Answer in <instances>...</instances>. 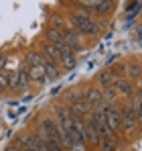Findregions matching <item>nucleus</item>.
<instances>
[{"label":"nucleus","instance_id":"nucleus-1","mask_svg":"<svg viewBox=\"0 0 142 151\" xmlns=\"http://www.w3.org/2000/svg\"><path fill=\"white\" fill-rule=\"evenodd\" d=\"M67 25L81 33L83 37H97L99 35V23L95 21V17H79L75 12H71V17L67 19Z\"/></svg>","mask_w":142,"mask_h":151},{"label":"nucleus","instance_id":"nucleus-2","mask_svg":"<svg viewBox=\"0 0 142 151\" xmlns=\"http://www.w3.org/2000/svg\"><path fill=\"white\" fill-rule=\"evenodd\" d=\"M73 6L85 8L95 17H104V14H108L112 10V2H104V0H75Z\"/></svg>","mask_w":142,"mask_h":151},{"label":"nucleus","instance_id":"nucleus-3","mask_svg":"<svg viewBox=\"0 0 142 151\" xmlns=\"http://www.w3.org/2000/svg\"><path fill=\"white\" fill-rule=\"evenodd\" d=\"M104 121H106V125L108 129L112 131V133H116L120 129V106L118 104H104Z\"/></svg>","mask_w":142,"mask_h":151},{"label":"nucleus","instance_id":"nucleus-4","mask_svg":"<svg viewBox=\"0 0 142 151\" xmlns=\"http://www.w3.org/2000/svg\"><path fill=\"white\" fill-rule=\"evenodd\" d=\"M138 116H136V112L132 110V106L130 104H126L124 108H120V127L124 129V131H132L134 127L138 125Z\"/></svg>","mask_w":142,"mask_h":151},{"label":"nucleus","instance_id":"nucleus-5","mask_svg":"<svg viewBox=\"0 0 142 151\" xmlns=\"http://www.w3.org/2000/svg\"><path fill=\"white\" fill-rule=\"evenodd\" d=\"M136 84L132 82V80H128V78H116V82H114V90H116V94L118 96H124V98H130L134 92H136Z\"/></svg>","mask_w":142,"mask_h":151},{"label":"nucleus","instance_id":"nucleus-6","mask_svg":"<svg viewBox=\"0 0 142 151\" xmlns=\"http://www.w3.org/2000/svg\"><path fill=\"white\" fill-rule=\"evenodd\" d=\"M87 116H89V114H87ZM83 129H85V141L92 143V145H99L102 135H99V131H97V127H95L92 116H89V119H83Z\"/></svg>","mask_w":142,"mask_h":151},{"label":"nucleus","instance_id":"nucleus-7","mask_svg":"<svg viewBox=\"0 0 142 151\" xmlns=\"http://www.w3.org/2000/svg\"><path fill=\"white\" fill-rule=\"evenodd\" d=\"M28 84H31V78H28L26 61H24V63H21V65L16 68V86H14V90H16L18 94H23V92H26Z\"/></svg>","mask_w":142,"mask_h":151},{"label":"nucleus","instance_id":"nucleus-8","mask_svg":"<svg viewBox=\"0 0 142 151\" xmlns=\"http://www.w3.org/2000/svg\"><path fill=\"white\" fill-rule=\"evenodd\" d=\"M81 96H83V100L85 104L89 106V108H95V106H99V104H104L102 102V92H99V88H87L85 92H81Z\"/></svg>","mask_w":142,"mask_h":151},{"label":"nucleus","instance_id":"nucleus-9","mask_svg":"<svg viewBox=\"0 0 142 151\" xmlns=\"http://www.w3.org/2000/svg\"><path fill=\"white\" fill-rule=\"evenodd\" d=\"M45 57V61H43V70H45V76H47V82H55L59 74H61V70L57 68V63L53 61V59H49L47 55H43Z\"/></svg>","mask_w":142,"mask_h":151},{"label":"nucleus","instance_id":"nucleus-10","mask_svg":"<svg viewBox=\"0 0 142 151\" xmlns=\"http://www.w3.org/2000/svg\"><path fill=\"white\" fill-rule=\"evenodd\" d=\"M26 72H28V78H31L35 84H39V86H43V84L47 82V76H45L43 65H26Z\"/></svg>","mask_w":142,"mask_h":151},{"label":"nucleus","instance_id":"nucleus-11","mask_svg":"<svg viewBox=\"0 0 142 151\" xmlns=\"http://www.w3.org/2000/svg\"><path fill=\"white\" fill-rule=\"evenodd\" d=\"M114 82H116V74H114V70H102L99 76H97V86H99V90H104V88H112Z\"/></svg>","mask_w":142,"mask_h":151},{"label":"nucleus","instance_id":"nucleus-12","mask_svg":"<svg viewBox=\"0 0 142 151\" xmlns=\"http://www.w3.org/2000/svg\"><path fill=\"white\" fill-rule=\"evenodd\" d=\"M37 137L41 139V143H43V147H45V151H63V147L55 141V139H51V137H47L45 133H41V131H37Z\"/></svg>","mask_w":142,"mask_h":151},{"label":"nucleus","instance_id":"nucleus-13","mask_svg":"<svg viewBox=\"0 0 142 151\" xmlns=\"http://www.w3.org/2000/svg\"><path fill=\"white\" fill-rule=\"evenodd\" d=\"M14 145H16L21 151H39L35 145H33V141L28 139V135H21V137L14 141Z\"/></svg>","mask_w":142,"mask_h":151},{"label":"nucleus","instance_id":"nucleus-14","mask_svg":"<svg viewBox=\"0 0 142 151\" xmlns=\"http://www.w3.org/2000/svg\"><path fill=\"white\" fill-rule=\"evenodd\" d=\"M51 29H57V31L65 33V31L69 29L67 19H63V17H59V14H53V17H51Z\"/></svg>","mask_w":142,"mask_h":151},{"label":"nucleus","instance_id":"nucleus-15","mask_svg":"<svg viewBox=\"0 0 142 151\" xmlns=\"http://www.w3.org/2000/svg\"><path fill=\"white\" fill-rule=\"evenodd\" d=\"M102 147H104V151H114L116 147H118V139H116V135L112 133V135H106V137H102Z\"/></svg>","mask_w":142,"mask_h":151},{"label":"nucleus","instance_id":"nucleus-16","mask_svg":"<svg viewBox=\"0 0 142 151\" xmlns=\"http://www.w3.org/2000/svg\"><path fill=\"white\" fill-rule=\"evenodd\" d=\"M126 78H128V80H138V78H140V63H138V61L126 65Z\"/></svg>","mask_w":142,"mask_h":151},{"label":"nucleus","instance_id":"nucleus-17","mask_svg":"<svg viewBox=\"0 0 142 151\" xmlns=\"http://www.w3.org/2000/svg\"><path fill=\"white\" fill-rule=\"evenodd\" d=\"M99 92H102V102H104V104H112L114 98L118 96L116 90H114V86H112V88H104V90H99Z\"/></svg>","mask_w":142,"mask_h":151},{"label":"nucleus","instance_id":"nucleus-18","mask_svg":"<svg viewBox=\"0 0 142 151\" xmlns=\"http://www.w3.org/2000/svg\"><path fill=\"white\" fill-rule=\"evenodd\" d=\"M79 100H81V92H79V90H75V88L69 90V92L65 94V102H67L65 106H73L75 102H79Z\"/></svg>","mask_w":142,"mask_h":151},{"label":"nucleus","instance_id":"nucleus-19","mask_svg":"<svg viewBox=\"0 0 142 151\" xmlns=\"http://www.w3.org/2000/svg\"><path fill=\"white\" fill-rule=\"evenodd\" d=\"M8 88H10V86H8V70L2 68V70H0V94H4Z\"/></svg>","mask_w":142,"mask_h":151},{"label":"nucleus","instance_id":"nucleus-20","mask_svg":"<svg viewBox=\"0 0 142 151\" xmlns=\"http://www.w3.org/2000/svg\"><path fill=\"white\" fill-rule=\"evenodd\" d=\"M6 151H21V149H18V147H16V145L12 143V145H10V147H8V149H6Z\"/></svg>","mask_w":142,"mask_h":151},{"label":"nucleus","instance_id":"nucleus-21","mask_svg":"<svg viewBox=\"0 0 142 151\" xmlns=\"http://www.w3.org/2000/svg\"><path fill=\"white\" fill-rule=\"evenodd\" d=\"M104 2H112V0H104Z\"/></svg>","mask_w":142,"mask_h":151}]
</instances>
